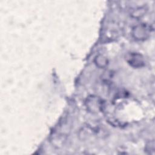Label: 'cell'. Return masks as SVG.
Segmentation results:
<instances>
[{
  "instance_id": "cell-1",
  "label": "cell",
  "mask_w": 155,
  "mask_h": 155,
  "mask_svg": "<svg viewBox=\"0 0 155 155\" xmlns=\"http://www.w3.org/2000/svg\"><path fill=\"white\" fill-rule=\"evenodd\" d=\"M105 134V130L98 124H87L79 130L78 135L81 140H86L92 136L102 137Z\"/></svg>"
},
{
  "instance_id": "cell-2",
  "label": "cell",
  "mask_w": 155,
  "mask_h": 155,
  "mask_svg": "<svg viewBox=\"0 0 155 155\" xmlns=\"http://www.w3.org/2000/svg\"><path fill=\"white\" fill-rule=\"evenodd\" d=\"M87 110L91 113H98L104 110L105 104L104 101L96 95H90L85 101Z\"/></svg>"
},
{
  "instance_id": "cell-3",
  "label": "cell",
  "mask_w": 155,
  "mask_h": 155,
  "mask_svg": "<svg viewBox=\"0 0 155 155\" xmlns=\"http://www.w3.org/2000/svg\"><path fill=\"white\" fill-rule=\"evenodd\" d=\"M151 31L152 28L150 25L145 23H140L133 27L131 35L136 41H145L150 37Z\"/></svg>"
},
{
  "instance_id": "cell-4",
  "label": "cell",
  "mask_w": 155,
  "mask_h": 155,
  "mask_svg": "<svg viewBox=\"0 0 155 155\" xmlns=\"http://www.w3.org/2000/svg\"><path fill=\"white\" fill-rule=\"evenodd\" d=\"M126 62L131 67L139 68L145 65V60L143 56L137 52H129L125 56Z\"/></svg>"
},
{
  "instance_id": "cell-5",
  "label": "cell",
  "mask_w": 155,
  "mask_h": 155,
  "mask_svg": "<svg viewBox=\"0 0 155 155\" xmlns=\"http://www.w3.org/2000/svg\"><path fill=\"white\" fill-rule=\"evenodd\" d=\"M67 138V135L64 133L54 131L50 137V142L54 147L60 148L64 145Z\"/></svg>"
},
{
  "instance_id": "cell-6",
  "label": "cell",
  "mask_w": 155,
  "mask_h": 155,
  "mask_svg": "<svg viewBox=\"0 0 155 155\" xmlns=\"http://www.w3.org/2000/svg\"><path fill=\"white\" fill-rule=\"evenodd\" d=\"M94 62L97 67L100 68H104L107 66L108 64V60L107 58L104 55L99 54L95 56L94 59Z\"/></svg>"
},
{
  "instance_id": "cell-7",
  "label": "cell",
  "mask_w": 155,
  "mask_h": 155,
  "mask_svg": "<svg viewBox=\"0 0 155 155\" xmlns=\"http://www.w3.org/2000/svg\"><path fill=\"white\" fill-rule=\"evenodd\" d=\"M147 8L145 7H139L130 12V16L136 19H139L142 18L146 13Z\"/></svg>"
},
{
  "instance_id": "cell-8",
  "label": "cell",
  "mask_w": 155,
  "mask_h": 155,
  "mask_svg": "<svg viewBox=\"0 0 155 155\" xmlns=\"http://www.w3.org/2000/svg\"><path fill=\"white\" fill-rule=\"evenodd\" d=\"M155 150V143L154 140H150L147 143L145 147V151L147 154H154Z\"/></svg>"
}]
</instances>
